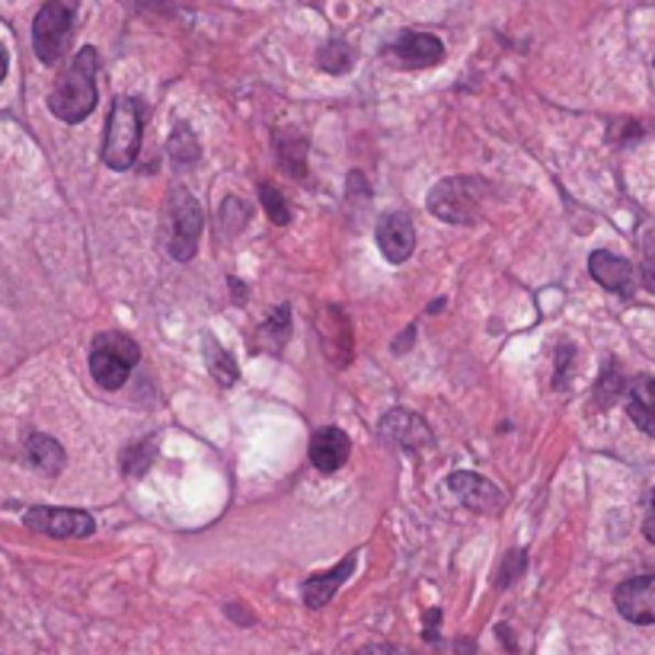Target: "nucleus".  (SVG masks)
<instances>
[{"label": "nucleus", "instance_id": "obj_13", "mask_svg": "<svg viewBox=\"0 0 655 655\" xmlns=\"http://www.w3.org/2000/svg\"><path fill=\"white\" fill-rule=\"evenodd\" d=\"M352 455V441L342 428L329 426L320 428L314 438H310V460L320 473H336L346 467V460Z\"/></svg>", "mask_w": 655, "mask_h": 655}, {"label": "nucleus", "instance_id": "obj_1", "mask_svg": "<svg viewBox=\"0 0 655 655\" xmlns=\"http://www.w3.org/2000/svg\"><path fill=\"white\" fill-rule=\"evenodd\" d=\"M97 70L99 55L94 45H84L74 62L67 67V74L55 84L52 97H48V109L55 119H62L67 125L84 122L94 109H97Z\"/></svg>", "mask_w": 655, "mask_h": 655}, {"label": "nucleus", "instance_id": "obj_23", "mask_svg": "<svg viewBox=\"0 0 655 655\" xmlns=\"http://www.w3.org/2000/svg\"><path fill=\"white\" fill-rule=\"evenodd\" d=\"M260 198H262V208H265V215H269V221L272 225H279V228H285L288 221H292V211H288V201L285 196L275 189V186H269V183H262L260 186Z\"/></svg>", "mask_w": 655, "mask_h": 655}, {"label": "nucleus", "instance_id": "obj_30", "mask_svg": "<svg viewBox=\"0 0 655 655\" xmlns=\"http://www.w3.org/2000/svg\"><path fill=\"white\" fill-rule=\"evenodd\" d=\"M7 52H3V45H0V84H3V77H7Z\"/></svg>", "mask_w": 655, "mask_h": 655}, {"label": "nucleus", "instance_id": "obj_21", "mask_svg": "<svg viewBox=\"0 0 655 655\" xmlns=\"http://www.w3.org/2000/svg\"><path fill=\"white\" fill-rule=\"evenodd\" d=\"M198 157H201V144H198L196 131L189 129L186 122H179L170 134V161L176 166H189L196 164Z\"/></svg>", "mask_w": 655, "mask_h": 655}, {"label": "nucleus", "instance_id": "obj_11", "mask_svg": "<svg viewBox=\"0 0 655 655\" xmlns=\"http://www.w3.org/2000/svg\"><path fill=\"white\" fill-rule=\"evenodd\" d=\"M589 272L591 279L608 288V292H618V295L630 297L636 292V269L633 262L623 260V256H614L608 250H594L589 256Z\"/></svg>", "mask_w": 655, "mask_h": 655}, {"label": "nucleus", "instance_id": "obj_16", "mask_svg": "<svg viewBox=\"0 0 655 655\" xmlns=\"http://www.w3.org/2000/svg\"><path fill=\"white\" fill-rule=\"evenodd\" d=\"M626 413L636 428L655 438V378L640 374L626 384Z\"/></svg>", "mask_w": 655, "mask_h": 655}, {"label": "nucleus", "instance_id": "obj_6", "mask_svg": "<svg viewBox=\"0 0 655 655\" xmlns=\"http://www.w3.org/2000/svg\"><path fill=\"white\" fill-rule=\"evenodd\" d=\"M23 524L45 534V537H58V541H77V537H90L97 531V522L80 512V509H52V505H35L23 515Z\"/></svg>", "mask_w": 655, "mask_h": 655}, {"label": "nucleus", "instance_id": "obj_26", "mask_svg": "<svg viewBox=\"0 0 655 655\" xmlns=\"http://www.w3.org/2000/svg\"><path fill=\"white\" fill-rule=\"evenodd\" d=\"M247 221H250V205H243L240 198H225V205H221V230L228 233V237H237L240 230L247 228Z\"/></svg>", "mask_w": 655, "mask_h": 655}, {"label": "nucleus", "instance_id": "obj_3", "mask_svg": "<svg viewBox=\"0 0 655 655\" xmlns=\"http://www.w3.org/2000/svg\"><path fill=\"white\" fill-rule=\"evenodd\" d=\"M490 186L477 176H448L428 193V211L448 225H473L483 215Z\"/></svg>", "mask_w": 655, "mask_h": 655}, {"label": "nucleus", "instance_id": "obj_9", "mask_svg": "<svg viewBox=\"0 0 655 655\" xmlns=\"http://www.w3.org/2000/svg\"><path fill=\"white\" fill-rule=\"evenodd\" d=\"M378 250L384 253V260L400 265L413 256L416 250V228H413V218L406 211H391L381 218L378 225Z\"/></svg>", "mask_w": 655, "mask_h": 655}, {"label": "nucleus", "instance_id": "obj_14", "mask_svg": "<svg viewBox=\"0 0 655 655\" xmlns=\"http://www.w3.org/2000/svg\"><path fill=\"white\" fill-rule=\"evenodd\" d=\"M391 55L403 67H428L438 65L445 58V45L438 35L428 33H406L391 45Z\"/></svg>", "mask_w": 655, "mask_h": 655}, {"label": "nucleus", "instance_id": "obj_20", "mask_svg": "<svg viewBox=\"0 0 655 655\" xmlns=\"http://www.w3.org/2000/svg\"><path fill=\"white\" fill-rule=\"evenodd\" d=\"M275 151H279V157H282V164L288 173H295V176H304L307 173V141L297 134V131H275Z\"/></svg>", "mask_w": 655, "mask_h": 655}, {"label": "nucleus", "instance_id": "obj_25", "mask_svg": "<svg viewBox=\"0 0 655 655\" xmlns=\"http://www.w3.org/2000/svg\"><path fill=\"white\" fill-rule=\"evenodd\" d=\"M317 62H320V67L329 70V74H346V70L352 67V52H349L346 42H327V45L320 48Z\"/></svg>", "mask_w": 655, "mask_h": 655}, {"label": "nucleus", "instance_id": "obj_5", "mask_svg": "<svg viewBox=\"0 0 655 655\" xmlns=\"http://www.w3.org/2000/svg\"><path fill=\"white\" fill-rule=\"evenodd\" d=\"M74 30V7L48 0L33 23V48L42 65H55L67 48V39Z\"/></svg>", "mask_w": 655, "mask_h": 655}, {"label": "nucleus", "instance_id": "obj_28", "mask_svg": "<svg viewBox=\"0 0 655 655\" xmlns=\"http://www.w3.org/2000/svg\"><path fill=\"white\" fill-rule=\"evenodd\" d=\"M359 655H410V653H406V649H400V646H393V643H371V646L359 649Z\"/></svg>", "mask_w": 655, "mask_h": 655}, {"label": "nucleus", "instance_id": "obj_29", "mask_svg": "<svg viewBox=\"0 0 655 655\" xmlns=\"http://www.w3.org/2000/svg\"><path fill=\"white\" fill-rule=\"evenodd\" d=\"M643 534L649 537V544H655V490H653V505H649V518L643 524Z\"/></svg>", "mask_w": 655, "mask_h": 655}, {"label": "nucleus", "instance_id": "obj_10", "mask_svg": "<svg viewBox=\"0 0 655 655\" xmlns=\"http://www.w3.org/2000/svg\"><path fill=\"white\" fill-rule=\"evenodd\" d=\"M448 487L470 512H490V515H495L505 505V492L499 490L495 483H490V480H483L480 473L458 470V473L448 477Z\"/></svg>", "mask_w": 655, "mask_h": 655}, {"label": "nucleus", "instance_id": "obj_27", "mask_svg": "<svg viewBox=\"0 0 655 655\" xmlns=\"http://www.w3.org/2000/svg\"><path fill=\"white\" fill-rule=\"evenodd\" d=\"M643 282L655 292V225L643 233Z\"/></svg>", "mask_w": 655, "mask_h": 655}, {"label": "nucleus", "instance_id": "obj_17", "mask_svg": "<svg viewBox=\"0 0 655 655\" xmlns=\"http://www.w3.org/2000/svg\"><path fill=\"white\" fill-rule=\"evenodd\" d=\"M288 336H292V307H288V304H279V307L269 314V320H265V324H262V327L253 332V339H250V349H253V352H269V356H279V352L285 349Z\"/></svg>", "mask_w": 655, "mask_h": 655}, {"label": "nucleus", "instance_id": "obj_7", "mask_svg": "<svg viewBox=\"0 0 655 655\" xmlns=\"http://www.w3.org/2000/svg\"><path fill=\"white\" fill-rule=\"evenodd\" d=\"M205 228V215L201 205L189 196L186 189H179L173 198V237H170V256L176 262H189L196 256L198 240Z\"/></svg>", "mask_w": 655, "mask_h": 655}, {"label": "nucleus", "instance_id": "obj_15", "mask_svg": "<svg viewBox=\"0 0 655 655\" xmlns=\"http://www.w3.org/2000/svg\"><path fill=\"white\" fill-rule=\"evenodd\" d=\"M356 563H359V557H356V554H349V557L342 559V563L332 569V572H317V576H310V579L304 582V604H307L310 611L327 608L329 601H332V594L339 591V586L352 576Z\"/></svg>", "mask_w": 655, "mask_h": 655}, {"label": "nucleus", "instance_id": "obj_24", "mask_svg": "<svg viewBox=\"0 0 655 655\" xmlns=\"http://www.w3.org/2000/svg\"><path fill=\"white\" fill-rule=\"evenodd\" d=\"M621 393H623L621 364H618V361H608V364H604V371H601V378H598V406L614 403Z\"/></svg>", "mask_w": 655, "mask_h": 655}, {"label": "nucleus", "instance_id": "obj_4", "mask_svg": "<svg viewBox=\"0 0 655 655\" xmlns=\"http://www.w3.org/2000/svg\"><path fill=\"white\" fill-rule=\"evenodd\" d=\"M141 359L138 342L125 332H99L90 346V374L99 387L119 391L131 378L134 364Z\"/></svg>", "mask_w": 655, "mask_h": 655}, {"label": "nucleus", "instance_id": "obj_12", "mask_svg": "<svg viewBox=\"0 0 655 655\" xmlns=\"http://www.w3.org/2000/svg\"><path fill=\"white\" fill-rule=\"evenodd\" d=\"M381 435L393 445L406 448V451H416V448H423V445L432 441V428L426 426V419H419L410 410H391L381 419Z\"/></svg>", "mask_w": 655, "mask_h": 655}, {"label": "nucleus", "instance_id": "obj_8", "mask_svg": "<svg viewBox=\"0 0 655 655\" xmlns=\"http://www.w3.org/2000/svg\"><path fill=\"white\" fill-rule=\"evenodd\" d=\"M614 604H618L623 621L636 623V626L655 623V569L633 576V579H623L614 591Z\"/></svg>", "mask_w": 655, "mask_h": 655}, {"label": "nucleus", "instance_id": "obj_2", "mask_svg": "<svg viewBox=\"0 0 655 655\" xmlns=\"http://www.w3.org/2000/svg\"><path fill=\"white\" fill-rule=\"evenodd\" d=\"M141 102L131 97H119L112 102V112L106 119V138H102V164L116 173H125L138 161L141 151Z\"/></svg>", "mask_w": 655, "mask_h": 655}, {"label": "nucleus", "instance_id": "obj_19", "mask_svg": "<svg viewBox=\"0 0 655 655\" xmlns=\"http://www.w3.org/2000/svg\"><path fill=\"white\" fill-rule=\"evenodd\" d=\"M201 356H205V364L211 371V378L221 384V387H230L237 378H240V368L237 361L230 359V352L211 336V332H201Z\"/></svg>", "mask_w": 655, "mask_h": 655}, {"label": "nucleus", "instance_id": "obj_22", "mask_svg": "<svg viewBox=\"0 0 655 655\" xmlns=\"http://www.w3.org/2000/svg\"><path fill=\"white\" fill-rule=\"evenodd\" d=\"M154 451H157V438H141V441H134V445H129V448L122 451V470H125L129 477H144V473L151 470V463H154Z\"/></svg>", "mask_w": 655, "mask_h": 655}, {"label": "nucleus", "instance_id": "obj_18", "mask_svg": "<svg viewBox=\"0 0 655 655\" xmlns=\"http://www.w3.org/2000/svg\"><path fill=\"white\" fill-rule=\"evenodd\" d=\"M26 455L33 460L35 470H42V473H48V477H58L62 470H65V448L52 438V435H30V441H26Z\"/></svg>", "mask_w": 655, "mask_h": 655}]
</instances>
